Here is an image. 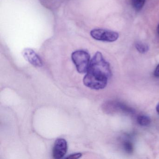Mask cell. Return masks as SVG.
<instances>
[{"mask_svg": "<svg viewBox=\"0 0 159 159\" xmlns=\"http://www.w3.org/2000/svg\"><path fill=\"white\" fill-rule=\"evenodd\" d=\"M124 150L126 153L131 154L134 151V146L133 143L130 141L126 140L123 143Z\"/></svg>", "mask_w": 159, "mask_h": 159, "instance_id": "obj_9", "label": "cell"}, {"mask_svg": "<svg viewBox=\"0 0 159 159\" xmlns=\"http://www.w3.org/2000/svg\"><path fill=\"white\" fill-rule=\"evenodd\" d=\"M146 0H132V6L137 11H140L143 8Z\"/></svg>", "mask_w": 159, "mask_h": 159, "instance_id": "obj_8", "label": "cell"}, {"mask_svg": "<svg viewBox=\"0 0 159 159\" xmlns=\"http://www.w3.org/2000/svg\"><path fill=\"white\" fill-rule=\"evenodd\" d=\"M157 30H158V34H159V25H158V29H157Z\"/></svg>", "mask_w": 159, "mask_h": 159, "instance_id": "obj_13", "label": "cell"}, {"mask_svg": "<svg viewBox=\"0 0 159 159\" xmlns=\"http://www.w3.org/2000/svg\"><path fill=\"white\" fill-rule=\"evenodd\" d=\"M91 37L98 41L113 42L118 39L119 35L117 32L107 30L96 29L90 32Z\"/></svg>", "mask_w": 159, "mask_h": 159, "instance_id": "obj_3", "label": "cell"}, {"mask_svg": "<svg viewBox=\"0 0 159 159\" xmlns=\"http://www.w3.org/2000/svg\"><path fill=\"white\" fill-rule=\"evenodd\" d=\"M154 76L155 77L159 78V64L157 66L154 71Z\"/></svg>", "mask_w": 159, "mask_h": 159, "instance_id": "obj_11", "label": "cell"}, {"mask_svg": "<svg viewBox=\"0 0 159 159\" xmlns=\"http://www.w3.org/2000/svg\"><path fill=\"white\" fill-rule=\"evenodd\" d=\"M23 55L27 61L34 66H42L41 59L32 49L30 48L25 49L23 52Z\"/></svg>", "mask_w": 159, "mask_h": 159, "instance_id": "obj_5", "label": "cell"}, {"mask_svg": "<svg viewBox=\"0 0 159 159\" xmlns=\"http://www.w3.org/2000/svg\"><path fill=\"white\" fill-rule=\"evenodd\" d=\"M86 73L83 79L84 84L94 90L105 88L111 75L109 64L100 52H97L91 60Z\"/></svg>", "mask_w": 159, "mask_h": 159, "instance_id": "obj_1", "label": "cell"}, {"mask_svg": "<svg viewBox=\"0 0 159 159\" xmlns=\"http://www.w3.org/2000/svg\"><path fill=\"white\" fill-rule=\"evenodd\" d=\"M82 154L81 153H74V154H71L69 156L66 157L67 159H77L80 158Z\"/></svg>", "mask_w": 159, "mask_h": 159, "instance_id": "obj_10", "label": "cell"}, {"mask_svg": "<svg viewBox=\"0 0 159 159\" xmlns=\"http://www.w3.org/2000/svg\"><path fill=\"white\" fill-rule=\"evenodd\" d=\"M67 151V143L64 139H58L56 140L53 148V157L55 159H62Z\"/></svg>", "mask_w": 159, "mask_h": 159, "instance_id": "obj_4", "label": "cell"}, {"mask_svg": "<svg viewBox=\"0 0 159 159\" xmlns=\"http://www.w3.org/2000/svg\"><path fill=\"white\" fill-rule=\"evenodd\" d=\"M138 123L141 126H148L150 124L151 119L146 115H139L137 119Z\"/></svg>", "mask_w": 159, "mask_h": 159, "instance_id": "obj_6", "label": "cell"}, {"mask_svg": "<svg viewBox=\"0 0 159 159\" xmlns=\"http://www.w3.org/2000/svg\"><path fill=\"white\" fill-rule=\"evenodd\" d=\"M156 110L157 113H158L159 115V103H158V105L156 106Z\"/></svg>", "mask_w": 159, "mask_h": 159, "instance_id": "obj_12", "label": "cell"}, {"mask_svg": "<svg viewBox=\"0 0 159 159\" xmlns=\"http://www.w3.org/2000/svg\"><path fill=\"white\" fill-rule=\"evenodd\" d=\"M136 48L137 50L140 53H145L147 52L149 50V47L148 44L142 42H137L136 43Z\"/></svg>", "mask_w": 159, "mask_h": 159, "instance_id": "obj_7", "label": "cell"}, {"mask_svg": "<svg viewBox=\"0 0 159 159\" xmlns=\"http://www.w3.org/2000/svg\"><path fill=\"white\" fill-rule=\"evenodd\" d=\"M71 59L79 73L83 74L87 72L91 62L88 52L83 50L75 51L71 54Z\"/></svg>", "mask_w": 159, "mask_h": 159, "instance_id": "obj_2", "label": "cell"}]
</instances>
